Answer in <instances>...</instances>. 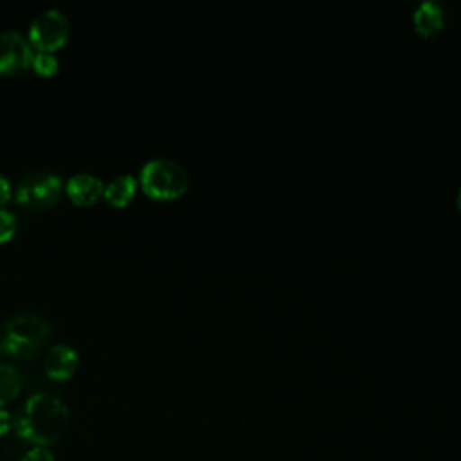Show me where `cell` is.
<instances>
[{
    "mask_svg": "<svg viewBox=\"0 0 461 461\" xmlns=\"http://www.w3.org/2000/svg\"><path fill=\"white\" fill-rule=\"evenodd\" d=\"M65 191L77 205H92L103 196L104 182L94 173L81 171L67 180Z\"/></svg>",
    "mask_w": 461,
    "mask_h": 461,
    "instance_id": "8",
    "label": "cell"
},
{
    "mask_svg": "<svg viewBox=\"0 0 461 461\" xmlns=\"http://www.w3.org/2000/svg\"><path fill=\"white\" fill-rule=\"evenodd\" d=\"M68 425V409L54 394L34 393L20 407L14 418L18 438L32 447H49L56 443Z\"/></svg>",
    "mask_w": 461,
    "mask_h": 461,
    "instance_id": "1",
    "label": "cell"
},
{
    "mask_svg": "<svg viewBox=\"0 0 461 461\" xmlns=\"http://www.w3.org/2000/svg\"><path fill=\"white\" fill-rule=\"evenodd\" d=\"M135 189H137V178L130 173H122L113 176L108 184H104L103 196L110 205L122 207L133 198Z\"/></svg>",
    "mask_w": 461,
    "mask_h": 461,
    "instance_id": "10",
    "label": "cell"
},
{
    "mask_svg": "<svg viewBox=\"0 0 461 461\" xmlns=\"http://www.w3.org/2000/svg\"><path fill=\"white\" fill-rule=\"evenodd\" d=\"M32 49L18 31L0 32V74H14L31 65Z\"/></svg>",
    "mask_w": 461,
    "mask_h": 461,
    "instance_id": "6",
    "label": "cell"
},
{
    "mask_svg": "<svg viewBox=\"0 0 461 461\" xmlns=\"http://www.w3.org/2000/svg\"><path fill=\"white\" fill-rule=\"evenodd\" d=\"M11 196V182L0 173V207L4 202H7Z\"/></svg>",
    "mask_w": 461,
    "mask_h": 461,
    "instance_id": "15",
    "label": "cell"
},
{
    "mask_svg": "<svg viewBox=\"0 0 461 461\" xmlns=\"http://www.w3.org/2000/svg\"><path fill=\"white\" fill-rule=\"evenodd\" d=\"M139 182L148 196L157 200H171L187 189L189 176L184 166L176 160L157 157L149 158L140 167Z\"/></svg>",
    "mask_w": 461,
    "mask_h": 461,
    "instance_id": "3",
    "label": "cell"
},
{
    "mask_svg": "<svg viewBox=\"0 0 461 461\" xmlns=\"http://www.w3.org/2000/svg\"><path fill=\"white\" fill-rule=\"evenodd\" d=\"M67 36H68V20L56 7L38 13L29 25V40L38 50L52 52L65 43Z\"/></svg>",
    "mask_w": 461,
    "mask_h": 461,
    "instance_id": "5",
    "label": "cell"
},
{
    "mask_svg": "<svg viewBox=\"0 0 461 461\" xmlns=\"http://www.w3.org/2000/svg\"><path fill=\"white\" fill-rule=\"evenodd\" d=\"M50 333V324L38 313L13 315L2 330V348L16 357H32Z\"/></svg>",
    "mask_w": 461,
    "mask_h": 461,
    "instance_id": "2",
    "label": "cell"
},
{
    "mask_svg": "<svg viewBox=\"0 0 461 461\" xmlns=\"http://www.w3.org/2000/svg\"><path fill=\"white\" fill-rule=\"evenodd\" d=\"M412 22L414 27L425 34V36H432L436 32H439L443 29L445 23V9L443 4L436 2V0H425L421 2L412 14Z\"/></svg>",
    "mask_w": 461,
    "mask_h": 461,
    "instance_id": "9",
    "label": "cell"
},
{
    "mask_svg": "<svg viewBox=\"0 0 461 461\" xmlns=\"http://www.w3.org/2000/svg\"><path fill=\"white\" fill-rule=\"evenodd\" d=\"M79 364V353L76 348H72L70 344L59 342L50 346V349L45 355V373L52 378V380H68Z\"/></svg>",
    "mask_w": 461,
    "mask_h": 461,
    "instance_id": "7",
    "label": "cell"
},
{
    "mask_svg": "<svg viewBox=\"0 0 461 461\" xmlns=\"http://www.w3.org/2000/svg\"><path fill=\"white\" fill-rule=\"evenodd\" d=\"M16 216L13 214V211L0 207V243L7 241L14 232H16Z\"/></svg>",
    "mask_w": 461,
    "mask_h": 461,
    "instance_id": "13",
    "label": "cell"
},
{
    "mask_svg": "<svg viewBox=\"0 0 461 461\" xmlns=\"http://www.w3.org/2000/svg\"><path fill=\"white\" fill-rule=\"evenodd\" d=\"M22 389V375L18 367L0 362V407L13 402Z\"/></svg>",
    "mask_w": 461,
    "mask_h": 461,
    "instance_id": "11",
    "label": "cell"
},
{
    "mask_svg": "<svg viewBox=\"0 0 461 461\" xmlns=\"http://www.w3.org/2000/svg\"><path fill=\"white\" fill-rule=\"evenodd\" d=\"M31 67L40 74V76H52L58 72V59L52 52H45V50H36L32 52V59H31Z\"/></svg>",
    "mask_w": 461,
    "mask_h": 461,
    "instance_id": "12",
    "label": "cell"
},
{
    "mask_svg": "<svg viewBox=\"0 0 461 461\" xmlns=\"http://www.w3.org/2000/svg\"><path fill=\"white\" fill-rule=\"evenodd\" d=\"M20 461H56V457L49 447H32Z\"/></svg>",
    "mask_w": 461,
    "mask_h": 461,
    "instance_id": "14",
    "label": "cell"
},
{
    "mask_svg": "<svg viewBox=\"0 0 461 461\" xmlns=\"http://www.w3.org/2000/svg\"><path fill=\"white\" fill-rule=\"evenodd\" d=\"M65 189L63 180L58 173L54 171H32L27 173L14 189V198L18 205L31 209V211H40L54 205L61 191Z\"/></svg>",
    "mask_w": 461,
    "mask_h": 461,
    "instance_id": "4",
    "label": "cell"
},
{
    "mask_svg": "<svg viewBox=\"0 0 461 461\" xmlns=\"http://www.w3.org/2000/svg\"><path fill=\"white\" fill-rule=\"evenodd\" d=\"M11 429V414L4 407H0V436L7 434Z\"/></svg>",
    "mask_w": 461,
    "mask_h": 461,
    "instance_id": "16",
    "label": "cell"
},
{
    "mask_svg": "<svg viewBox=\"0 0 461 461\" xmlns=\"http://www.w3.org/2000/svg\"><path fill=\"white\" fill-rule=\"evenodd\" d=\"M456 203H457V207L461 209V187H459V191H457V196H456Z\"/></svg>",
    "mask_w": 461,
    "mask_h": 461,
    "instance_id": "17",
    "label": "cell"
}]
</instances>
